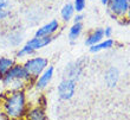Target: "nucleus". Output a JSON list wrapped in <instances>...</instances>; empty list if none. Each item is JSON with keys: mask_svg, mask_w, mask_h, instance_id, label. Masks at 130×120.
Instances as JSON below:
<instances>
[{"mask_svg": "<svg viewBox=\"0 0 130 120\" xmlns=\"http://www.w3.org/2000/svg\"><path fill=\"white\" fill-rule=\"evenodd\" d=\"M5 113L10 118H19L25 110V94L23 92H14L4 103Z\"/></svg>", "mask_w": 130, "mask_h": 120, "instance_id": "nucleus-1", "label": "nucleus"}, {"mask_svg": "<svg viewBox=\"0 0 130 120\" xmlns=\"http://www.w3.org/2000/svg\"><path fill=\"white\" fill-rule=\"evenodd\" d=\"M28 76L27 71L25 70L24 67L20 65H15L8 70V71L4 75V85L6 86H13L15 88H19L23 85L24 80H27Z\"/></svg>", "mask_w": 130, "mask_h": 120, "instance_id": "nucleus-2", "label": "nucleus"}, {"mask_svg": "<svg viewBox=\"0 0 130 120\" xmlns=\"http://www.w3.org/2000/svg\"><path fill=\"white\" fill-rule=\"evenodd\" d=\"M46 67H47V59L43 58V57H36V58L28 59L24 65L28 76H33V77L40 75L46 69Z\"/></svg>", "mask_w": 130, "mask_h": 120, "instance_id": "nucleus-3", "label": "nucleus"}, {"mask_svg": "<svg viewBox=\"0 0 130 120\" xmlns=\"http://www.w3.org/2000/svg\"><path fill=\"white\" fill-rule=\"evenodd\" d=\"M75 89H76L75 80L65 79V80H63L62 82H60V85L58 86V95L63 100H69L73 96Z\"/></svg>", "mask_w": 130, "mask_h": 120, "instance_id": "nucleus-4", "label": "nucleus"}, {"mask_svg": "<svg viewBox=\"0 0 130 120\" xmlns=\"http://www.w3.org/2000/svg\"><path fill=\"white\" fill-rule=\"evenodd\" d=\"M52 76H53V67H48L47 69H45L44 71L40 74L39 79L37 80V83L36 86L37 88H44L48 85V82L51 81Z\"/></svg>", "mask_w": 130, "mask_h": 120, "instance_id": "nucleus-5", "label": "nucleus"}, {"mask_svg": "<svg viewBox=\"0 0 130 120\" xmlns=\"http://www.w3.org/2000/svg\"><path fill=\"white\" fill-rule=\"evenodd\" d=\"M58 29V21L57 20H52L48 24L44 25L43 28H40L39 30L36 32V37H47L52 32H55Z\"/></svg>", "mask_w": 130, "mask_h": 120, "instance_id": "nucleus-6", "label": "nucleus"}, {"mask_svg": "<svg viewBox=\"0 0 130 120\" xmlns=\"http://www.w3.org/2000/svg\"><path fill=\"white\" fill-rule=\"evenodd\" d=\"M51 41H52V38L50 37V36H47V37H36V38H33V39H31V41H28L26 45L30 46L34 51V50H37V49L44 48L45 45H47Z\"/></svg>", "mask_w": 130, "mask_h": 120, "instance_id": "nucleus-7", "label": "nucleus"}, {"mask_svg": "<svg viewBox=\"0 0 130 120\" xmlns=\"http://www.w3.org/2000/svg\"><path fill=\"white\" fill-rule=\"evenodd\" d=\"M129 7L128 0H112L111 1V10L115 14H123L127 12Z\"/></svg>", "mask_w": 130, "mask_h": 120, "instance_id": "nucleus-8", "label": "nucleus"}, {"mask_svg": "<svg viewBox=\"0 0 130 120\" xmlns=\"http://www.w3.org/2000/svg\"><path fill=\"white\" fill-rule=\"evenodd\" d=\"M104 37V30H102V29H98V30H96L95 32H93L91 36H90L88 39L85 41V44L88 45H95V44H98L99 42L102 41V38Z\"/></svg>", "mask_w": 130, "mask_h": 120, "instance_id": "nucleus-9", "label": "nucleus"}, {"mask_svg": "<svg viewBox=\"0 0 130 120\" xmlns=\"http://www.w3.org/2000/svg\"><path fill=\"white\" fill-rule=\"evenodd\" d=\"M117 80H118V71H117V69L111 68L109 71L106 73L105 76V81L108 83V86L113 87L117 83Z\"/></svg>", "mask_w": 130, "mask_h": 120, "instance_id": "nucleus-10", "label": "nucleus"}, {"mask_svg": "<svg viewBox=\"0 0 130 120\" xmlns=\"http://www.w3.org/2000/svg\"><path fill=\"white\" fill-rule=\"evenodd\" d=\"M112 45H113V41H112V39H106V41L101 42V43H98V44L92 45V46L90 48V51H91V52H97V51L103 50V49L111 48Z\"/></svg>", "mask_w": 130, "mask_h": 120, "instance_id": "nucleus-11", "label": "nucleus"}, {"mask_svg": "<svg viewBox=\"0 0 130 120\" xmlns=\"http://www.w3.org/2000/svg\"><path fill=\"white\" fill-rule=\"evenodd\" d=\"M12 65H13V61L11 58H5V57L0 58V75H5L12 68Z\"/></svg>", "mask_w": 130, "mask_h": 120, "instance_id": "nucleus-12", "label": "nucleus"}, {"mask_svg": "<svg viewBox=\"0 0 130 120\" xmlns=\"http://www.w3.org/2000/svg\"><path fill=\"white\" fill-rule=\"evenodd\" d=\"M28 118H30V120H46V115H45L44 111L39 107L33 108L28 114Z\"/></svg>", "mask_w": 130, "mask_h": 120, "instance_id": "nucleus-13", "label": "nucleus"}, {"mask_svg": "<svg viewBox=\"0 0 130 120\" xmlns=\"http://www.w3.org/2000/svg\"><path fill=\"white\" fill-rule=\"evenodd\" d=\"M11 12V5L8 0H0V19L7 17Z\"/></svg>", "mask_w": 130, "mask_h": 120, "instance_id": "nucleus-14", "label": "nucleus"}, {"mask_svg": "<svg viewBox=\"0 0 130 120\" xmlns=\"http://www.w3.org/2000/svg\"><path fill=\"white\" fill-rule=\"evenodd\" d=\"M80 31H82V24H80V23H76V24L70 29V33H69L70 39H71V41L76 39V38L80 34Z\"/></svg>", "mask_w": 130, "mask_h": 120, "instance_id": "nucleus-15", "label": "nucleus"}, {"mask_svg": "<svg viewBox=\"0 0 130 120\" xmlns=\"http://www.w3.org/2000/svg\"><path fill=\"white\" fill-rule=\"evenodd\" d=\"M73 11H75V7H73V5H72V4H66V5L64 6V8L62 10L63 18H64L65 20H69V19L72 17Z\"/></svg>", "mask_w": 130, "mask_h": 120, "instance_id": "nucleus-16", "label": "nucleus"}, {"mask_svg": "<svg viewBox=\"0 0 130 120\" xmlns=\"http://www.w3.org/2000/svg\"><path fill=\"white\" fill-rule=\"evenodd\" d=\"M84 6H85V0H75V10L77 12H80V11L84 10Z\"/></svg>", "mask_w": 130, "mask_h": 120, "instance_id": "nucleus-17", "label": "nucleus"}, {"mask_svg": "<svg viewBox=\"0 0 130 120\" xmlns=\"http://www.w3.org/2000/svg\"><path fill=\"white\" fill-rule=\"evenodd\" d=\"M32 52H33V50H32L30 46L25 45V46L21 49L20 51H18L17 56H18V57H20V56H24V55H30V54H32Z\"/></svg>", "mask_w": 130, "mask_h": 120, "instance_id": "nucleus-18", "label": "nucleus"}, {"mask_svg": "<svg viewBox=\"0 0 130 120\" xmlns=\"http://www.w3.org/2000/svg\"><path fill=\"white\" fill-rule=\"evenodd\" d=\"M104 34H105L106 37H109L110 34H111V28H106V30L104 31Z\"/></svg>", "mask_w": 130, "mask_h": 120, "instance_id": "nucleus-19", "label": "nucleus"}, {"mask_svg": "<svg viewBox=\"0 0 130 120\" xmlns=\"http://www.w3.org/2000/svg\"><path fill=\"white\" fill-rule=\"evenodd\" d=\"M0 120H8V119H7V117L5 115V114L0 113Z\"/></svg>", "mask_w": 130, "mask_h": 120, "instance_id": "nucleus-20", "label": "nucleus"}, {"mask_svg": "<svg viewBox=\"0 0 130 120\" xmlns=\"http://www.w3.org/2000/svg\"><path fill=\"white\" fill-rule=\"evenodd\" d=\"M82 16H78V17H76L75 18V24H76V23H79V20H80V19H82Z\"/></svg>", "mask_w": 130, "mask_h": 120, "instance_id": "nucleus-21", "label": "nucleus"}, {"mask_svg": "<svg viewBox=\"0 0 130 120\" xmlns=\"http://www.w3.org/2000/svg\"><path fill=\"white\" fill-rule=\"evenodd\" d=\"M108 1H109V0H102V3H103V4H106Z\"/></svg>", "mask_w": 130, "mask_h": 120, "instance_id": "nucleus-22", "label": "nucleus"}, {"mask_svg": "<svg viewBox=\"0 0 130 120\" xmlns=\"http://www.w3.org/2000/svg\"><path fill=\"white\" fill-rule=\"evenodd\" d=\"M129 17H130V10H129Z\"/></svg>", "mask_w": 130, "mask_h": 120, "instance_id": "nucleus-23", "label": "nucleus"}]
</instances>
